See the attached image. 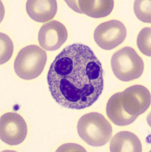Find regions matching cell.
I'll return each instance as SVG.
<instances>
[{"label":"cell","mask_w":151,"mask_h":152,"mask_svg":"<svg viewBox=\"0 0 151 152\" xmlns=\"http://www.w3.org/2000/svg\"><path fill=\"white\" fill-rule=\"evenodd\" d=\"M126 34V29L122 23L118 20H111L97 27L94 32V38L100 48L109 50L123 43Z\"/></svg>","instance_id":"8992f818"},{"label":"cell","mask_w":151,"mask_h":152,"mask_svg":"<svg viewBox=\"0 0 151 152\" xmlns=\"http://www.w3.org/2000/svg\"><path fill=\"white\" fill-rule=\"evenodd\" d=\"M68 6L75 12L84 14L92 18H104L108 15L113 9L112 0L66 1Z\"/></svg>","instance_id":"9c48e42d"},{"label":"cell","mask_w":151,"mask_h":152,"mask_svg":"<svg viewBox=\"0 0 151 152\" xmlns=\"http://www.w3.org/2000/svg\"><path fill=\"white\" fill-rule=\"evenodd\" d=\"M151 99L150 93L146 87L133 86L110 98L107 104V115L116 125H128L148 109Z\"/></svg>","instance_id":"7a4b0ae2"},{"label":"cell","mask_w":151,"mask_h":152,"mask_svg":"<svg viewBox=\"0 0 151 152\" xmlns=\"http://www.w3.org/2000/svg\"><path fill=\"white\" fill-rule=\"evenodd\" d=\"M47 60L46 53L40 47L35 45L27 46L21 49L16 57L15 72L24 80L35 79L41 74Z\"/></svg>","instance_id":"277c9868"},{"label":"cell","mask_w":151,"mask_h":152,"mask_svg":"<svg viewBox=\"0 0 151 152\" xmlns=\"http://www.w3.org/2000/svg\"><path fill=\"white\" fill-rule=\"evenodd\" d=\"M27 133L26 123L16 113H8L2 115L0 121L1 139L11 145L20 144Z\"/></svg>","instance_id":"52a82bcc"},{"label":"cell","mask_w":151,"mask_h":152,"mask_svg":"<svg viewBox=\"0 0 151 152\" xmlns=\"http://www.w3.org/2000/svg\"><path fill=\"white\" fill-rule=\"evenodd\" d=\"M77 129L81 138L94 147L106 144L111 137L113 132L109 122L101 114L96 112L83 115L79 120Z\"/></svg>","instance_id":"3957f363"},{"label":"cell","mask_w":151,"mask_h":152,"mask_svg":"<svg viewBox=\"0 0 151 152\" xmlns=\"http://www.w3.org/2000/svg\"><path fill=\"white\" fill-rule=\"evenodd\" d=\"M150 0L135 1L134 9L137 18L144 23H151Z\"/></svg>","instance_id":"7c38bea8"},{"label":"cell","mask_w":151,"mask_h":152,"mask_svg":"<svg viewBox=\"0 0 151 152\" xmlns=\"http://www.w3.org/2000/svg\"><path fill=\"white\" fill-rule=\"evenodd\" d=\"M111 65L116 77L123 81L137 79L144 71L142 59L131 47H124L115 52L111 59Z\"/></svg>","instance_id":"5b68a950"},{"label":"cell","mask_w":151,"mask_h":152,"mask_svg":"<svg viewBox=\"0 0 151 152\" xmlns=\"http://www.w3.org/2000/svg\"><path fill=\"white\" fill-rule=\"evenodd\" d=\"M47 80L52 96L59 104L83 109L93 104L101 94L103 70L90 47L74 44L56 56L50 66Z\"/></svg>","instance_id":"6da1fadb"},{"label":"cell","mask_w":151,"mask_h":152,"mask_svg":"<svg viewBox=\"0 0 151 152\" xmlns=\"http://www.w3.org/2000/svg\"><path fill=\"white\" fill-rule=\"evenodd\" d=\"M12 41L6 34L1 33V64H4L10 59L13 52Z\"/></svg>","instance_id":"5bb4252c"},{"label":"cell","mask_w":151,"mask_h":152,"mask_svg":"<svg viewBox=\"0 0 151 152\" xmlns=\"http://www.w3.org/2000/svg\"><path fill=\"white\" fill-rule=\"evenodd\" d=\"M68 38L65 26L59 21L52 20L42 26L38 34L40 46L48 51L59 49Z\"/></svg>","instance_id":"ba28073f"},{"label":"cell","mask_w":151,"mask_h":152,"mask_svg":"<svg viewBox=\"0 0 151 152\" xmlns=\"http://www.w3.org/2000/svg\"><path fill=\"white\" fill-rule=\"evenodd\" d=\"M110 151L113 152L142 151V145L137 136L129 131L118 132L110 143Z\"/></svg>","instance_id":"8fae6325"},{"label":"cell","mask_w":151,"mask_h":152,"mask_svg":"<svg viewBox=\"0 0 151 152\" xmlns=\"http://www.w3.org/2000/svg\"><path fill=\"white\" fill-rule=\"evenodd\" d=\"M151 28H144L141 30L137 39L138 48L143 54L150 57Z\"/></svg>","instance_id":"4fadbf2b"},{"label":"cell","mask_w":151,"mask_h":152,"mask_svg":"<svg viewBox=\"0 0 151 152\" xmlns=\"http://www.w3.org/2000/svg\"><path fill=\"white\" fill-rule=\"evenodd\" d=\"M26 11L34 20L45 23L52 20L57 12V3L55 0H29Z\"/></svg>","instance_id":"30bf717a"}]
</instances>
